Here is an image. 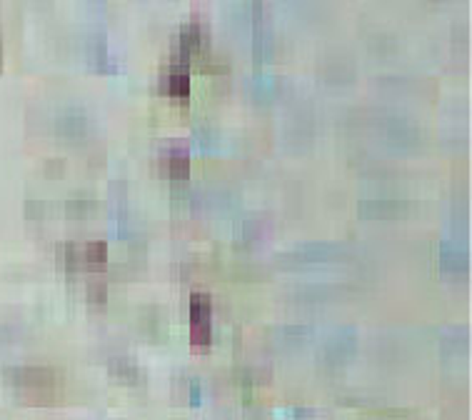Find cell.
I'll list each match as a JSON object with an SVG mask.
<instances>
[{"label": "cell", "mask_w": 472, "mask_h": 420, "mask_svg": "<svg viewBox=\"0 0 472 420\" xmlns=\"http://www.w3.org/2000/svg\"><path fill=\"white\" fill-rule=\"evenodd\" d=\"M11 383L18 388L23 398L27 400H48L53 398V373L45 368H18L11 373Z\"/></svg>", "instance_id": "6da1fadb"}, {"label": "cell", "mask_w": 472, "mask_h": 420, "mask_svg": "<svg viewBox=\"0 0 472 420\" xmlns=\"http://www.w3.org/2000/svg\"><path fill=\"white\" fill-rule=\"evenodd\" d=\"M190 338L195 345L210 343V305L203 295H195L190 303Z\"/></svg>", "instance_id": "7a4b0ae2"}, {"label": "cell", "mask_w": 472, "mask_h": 420, "mask_svg": "<svg viewBox=\"0 0 472 420\" xmlns=\"http://www.w3.org/2000/svg\"><path fill=\"white\" fill-rule=\"evenodd\" d=\"M163 88H165V93H170V95H185L187 88H190V83H187L185 73L175 70V73H170V78H165Z\"/></svg>", "instance_id": "3957f363"}, {"label": "cell", "mask_w": 472, "mask_h": 420, "mask_svg": "<svg viewBox=\"0 0 472 420\" xmlns=\"http://www.w3.org/2000/svg\"><path fill=\"white\" fill-rule=\"evenodd\" d=\"M163 168L170 175H185L187 173V158L182 153H170V155H165V161H163Z\"/></svg>", "instance_id": "277c9868"}, {"label": "cell", "mask_w": 472, "mask_h": 420, "mask_svg": "<svg viewBox=\"0 0 472 420\" xmlns=\"http://www.w3.org/2000/svg\"><path fill=\"white\" fill-rule=\"evenodd\" d=\"M180 45H182V53H195V50H198V45H200V30H198V25H187V28L182 30Z\"/></svg>", "instance_id": "5b68a950"}]
</instances>
